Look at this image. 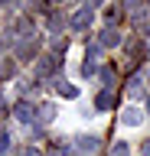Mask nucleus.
I'll return each mask as SVG.
<instances>
[{"mask_svg": "<svg viewBox=\"0 0 150 156\" xmlns=\"http://www.w3.org/2000/svg\"><path fill=\"white\" fill-rule=\"evenodd\" d=\"M59 91H62V94H65V98H75V94H79V91H75V88H72V85H59Z\"/></svg>", "mask_w": 150, "mask_h": 156, "instance_id": "13", "label": "nucleus"}, {"mask_svg": "<svg viewBox=\"0 0 150 156\" xmlns=\"http://www.w3.org/2000/svg\"><path fill=\"white\" fill-rule=\"evenodd\" d=\"M49 29H52V33H59V29H62V13H52V20H49Z\"/></svg>", "mask_w": 150, "mask_h": 156, "instance_id": "11", "label": "nucleus"}, {"mask_svg": "<svg viewBox=\"0 0 150 156\" xmlns=\"http://www.w3.org/2000/svg\"><path fill=\"white\" fill-rule=\"evenodd\" d=\"M140 120H144V114H140L137 107H127V111L121 114V124H124V127H137Z\"/></svg>", "mask_w": 150, "mask_h": 156, "instance_id": "5", "label": "nucleus"}, {"mask_svg": "<svg viewBox=\"0 0 150 156\" xmlns=\"http://www.w3.org/2000/svg\"><path fill=\"white\" fill-rule=\"evenodd\" d=\"M56 72V55H42L39 58V65H36V78H46Z\"/></svg>", "mask_w": 150, "mask_h": 156, "instance_id": "4", "label": "nucleus"}, {"mask_svg": "<svg viewBox=\"0 0 150 156\" xmlns=\"http://www.w3.org/2000/svg\"><path fill=\"white\" fill-rule=\"evenodd\" d=\"M36 114H39L42 120H52V117H56V107H52V104H42L39 111H36Z\"/></svg>", "mask_w": 150, "mask_h": 156, "instance_id": "10", "label": "nucleus"}, {"mask_svg": "<svg viewBox=\"0 0 150 156\" xmlns=\"http://www.w3.org/2000/svg\"><path fill=\"white\" fill-rule=\"evenodd\" d=\"M13 114H16V120H33V117H36V111H33L30 101H20V104L13 107Z\"/></svg>", "mask_w": 150, "mask_h": 156, "instance_id": "6", "label": "nucleus"}, {"mask_svg": "<svg viewBox=\"0 0 150 156\" xmlns=\"http://www.w3.org/2000/svg\"><path fill=\"white\" fill-rule=\"evenodd\" d=\"M118 42H121V33H118V29H101V46H118Z\"/></svg>", "mask_w": 150, "mask_h": 156, "instance_id": "7", "label": "nucleus"}, {"mask_svg": "<svg viewBox=\"0 0 150 156\" xmlns=\"http://www.w3.org/2000/svg\"><path fill=\"white\" fill-rule=\"evenodd\" d=\"M140 150H144V156H150V136L144 140V146H140Z\"/></svg>", "mask_w": 150, "mask_h": 156, "instance_id": "15", "label": "nucleus"}, {"mask_svg": "<svg viewBox=\"0 0 150 156\" xmlns=\"http://www.w3.org/2000/svg\"><path fill=\"white\" fill-rule=\"evenodd\" d=\"M111 156H127V143H114L111 146Z\"/></svg>", "mask_w": 150, "mask_h": 156, "instance_id": "12", "label": "nucleus"}, {"mask_svg": "<svg viewBox=\"0 0 150 156\" xmlns=\"http://www.w3.org/2000/svg\"><path fill=\"white\" fill-rule=\"evenodd\" d=\"M98 52H101V46H88V52H85V65H82V72H85V75H91V72H95V65H98Z\"/></svg>", "mask_w": 150, "mask_h": 156, "instance_id": "3", "label": "nucleus"}, {"mask_svg": "<svg viewBox=\"0 0 150 156\" xmlns=\"http://www.w3.org/2000/svg\"><path fill=\"white\" fill-rule=\"evenodd\" d=\"M36 46H39L36 39H30V42H23V46H20V58H33V55H36Z\"/></svg>", "mask_w": 150, "mask_h": 156, "instance_id": "9", "label": "nucleus"}, {"mask_svg": "<svg viewBox=\"0 0 150 156\" xmlns=\"http://www.w3.org/2000/svg\"><path fill=\"white\" fill-rule=\"evenodd\" d=\"M10 146V133H0V150H7Z\"/></svg>", "mask_w": 150, "mask_h": 156, "instance_id": "14", "label": "nucleus"}, {"mask_svg": "<svg viewBox=\"0 0 150 156\" xmlns=\"http://www.w3.org/2000/svg\"><path fill=\"white\" fill-rule=\"evenodd\" d=\"M95 104H98L101 111H108V107L114 104V94H111V91H98V98H95Z\"/></svg>", "mask_w": 150, "mask_h": 156, "instance_id": "8", "label": "nucleus"}, {"mask_svg": "<svg viewBox=\"0 0 150 156\" xmlns=\"http://www.w3.org/2000/svg\"><path fill=\"white\" fill-rule=\"evenodd\" d=\"M147 111H150V98H147Z\"/></svg>", "mask_w": 150, "mask_h": 156, "instance_id": "16", "label": "nucleus"}, {"mask_svg": "<svg viewBox=\"0 0 150 156\" xmlns=\"http://www.w3.org/2000/svg\"><path fill=\"white\" fill-rule=\"evenodd\" d=\"M91 16H95V7H82L75 16H72V29H85L91 23Z\"/></svg>", "mask_w": 150, "mask_h": 156, "instance_id": "2", "label": "nucleus"}, {"mask_svg": "<svg viewBox=\"0 0 150 156\" xmlns=\"http://www.w3.org/2000/svg\"><path fill=\"white\" fill-rule=\"evenodd\" d=\"M75 150H79L82 156H91L95 150H98V136H88V133H82L79 140H75Z\"/></svg>", "mask_w": 150, "mask_h": 156, "instance_id": "1", "label": "nucleus"}]
</instances>
